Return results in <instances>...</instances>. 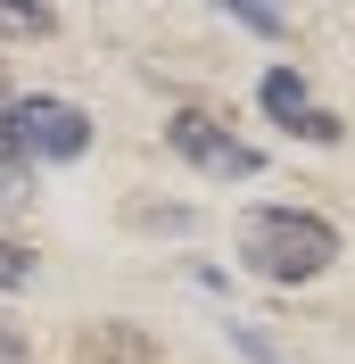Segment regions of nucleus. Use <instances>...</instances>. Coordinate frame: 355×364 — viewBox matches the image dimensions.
I'll return each mask as SVG.
<instances>
[{"label": "nucleus", "mask_w": 355, "mask_h": 364, "mask_svg": "<svg viewBox=\"0 0 355 364\" xmlns=\"http://www.w3.org/2000/svg\"><path fill=\"white\" fill-rule=\"evenodd\" d=\"M240 257L248 273L265 282H314V273L339 257V232L314 215V207H248L240 215Z\"/></svg>", "instance_id": "nucleus-1"}, {"label": "nucleus", "mask_w": 355, "mask_h": 364, "mask_svg": "<svg viewBox=\"0 0 355 364\" xmlns=\"http://www.w3.org/2000/svg\"><path fill=\"white\" fill-rule=\"evenodd\" d=\"M0 124H9V149H17V158H42V166H67V158L91 149V116L75 108V100H50V91L9 100Z\"/></svg>", "instance_id": "nucleus-2"}, {"label": "nucleus", "mask_w": 355, "mask_h": 364, "mask_svg": "<svg viewBox=\"0 0 355 364\" xmlns=\"http://www.w3.org/2000/svg\"><path fill=\"white\" fill-rule=\"evenodd\" d=\"M165 149H182V158L199 166V174H215V182H248V174H265V158H256L248 141H231L207 108H174V116H165Z\"/></svg>", "instance_id": "nucleus-3"}, {"label": "nucleus", "mask_w": 355, "mask_h": 364, "mask_svg": "<svg viewBox=\"0 0 355 364\" xmlns=\"http://www.w3.org/2000/svg\"><path fill=\"white\" fill-rule=\"evenodd\" d=\"M265 108L281 116L289 133H306V141H339V116H322V108H314V100H306V83H297L289 67H273V75H265Z\"/></svg>", "instance_id": "nucleus-4"}, {"label": "nucleus", "mask_w": 355, "mask_h": 364, "mask_svg": "<svg viewBox=\"0 0 355 364\" xmlns=\"http://www.w3.org/2000/svg\"><path fill=\"white\" fill-rule=\"evenodd\" d=\"M50 25H58V9H0V33H17V42H42Z\"/></svg>", "instance_id": "nucleus-5"}, {"label": "nucleus", "mask_w": 355, "mask_h": 364, "mask_svg": "<svg viewBox=\"0 0 355 364\" xmlns=\"http://www.w3.org/2000/svg\"><path fill=\"white\" fill-rule=\"evenodd\" d=\"M25 282H33V257L17 240H0V290H25Z\"/></svg>", "instance_id": "nucleus-6"}, {"label": "nucleus", "mask_w": 355, "mask_h": 364, "mask_svg": "<svg viewBox=\"0 0 355 364\" xmlns=\"http://www.w3.org/2000/svg\"><path fill=\"white\" fill-rule=\"evenodd\" d=\"M231 340H240V356H248V364H273V348L256 340V331H231Z\"/></svg>", "instance_id": "nucleus-7"}, {"label": "nucleus", "mask_w": 355, "mask_h": 364, "mask_svg": "<svg viewBox=\"0 0 355 364\" xmlns=\"http://www.w3.org/2000/svg\"><path fill=\"white\" fill-rule=\"evenodd\" d=\"M0 364H25V340L9 331V323H0Z\"/></svg>", "instance_id": "nucleus-8"}, {"label": "nucleus", "mask_w": 355, "mask_h": 364, "mask_svg": "<svg viewBox=\"0 0 355 364\" xmlns=\"http://www.w3.org/2000/svg\"><path fill=\"white\" fill-rule=\"evenodd\" d=\"M17 199H25V191H17V174H0V215H9Z\"/></svg>", "instance_id": "nucleus-9"}]
</instances>
